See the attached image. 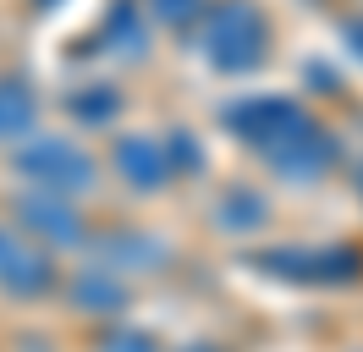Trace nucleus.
I'll use <instances>...</instances> for the list:
<instances>
[{
	"label": "nucleus",
	"mask_w": 363,
	"mask_h": 352,
	"mask_svg": "<svg viewBox=\"0 0 363 352\" xmlns=\"http://www.w3.org/2000/svg\"><path fill=\"white\" fill-rule=\"evenodd\" d=\"M33 6H39V11H55V6H61V0H33Z\"/></svg>",
	"instance_id": "21"
},
{
	"label": "nucleus",
	"mask_w": 363,
	"mask_h": 352,
	"mask_svg": "<svg viewBox=\"0 0 363 352\" xmlns=\"http://www.w3.org/2000/svg\"><path fill=\"white\" fill-rule=\"evenodd\" d=\"M160 149H165L171 182H199V176L209 171V143L193 127H165L160 132Z\"/></svg>",
	"instance_id": "15"
},
{
	"label": "nucleus",
	"mask_w": 363,
	"mask_h": 352,
	"mask_svg": "<svg viewBox=\"0 0 363 352\" xmlns=\"http://www.w3.org/2000/svg\"><path fill=\"white\" fill-rule=\"evenodd\" d=\"M242 264L281 286L336 292V286L363 281V242H275V248H253Z\"/></svg>",
	"instance_id": "3"
},
{
	"label": "nucleus",
	"mask_w": 363,
	"mask_h": 352,
	"mask_svg": "<svg viewBox=\"0 0 363 352\" xmlns=\"http://www.w3.org/2000/svg\"><path fill=\"white\" fill-rule=\"evenodd\" d=\"M61 110H67L83 132H111L116 121L127 116V94L116 83H105V77H89V83H77V88L61 94Z\"/></svg>",
	"instance_id": "14"
},
{
	"label": "nucleus",
	"mask_w": 363,
	"mask_h": 352,
	"mask_svg": "<svg viewBox=\"0 0 363 352\" xmlns=\"http://www.w3.org/2000/svg\"><path fill=\"white\" fill-rule=\"evenodd\" d=\"M193 33L215 77H253L275 55V22L259 0H209Z\"/></svg>",
	"instance_id": "1"
},
{
	"label": "nucleus",
	"mask_w": 363,
	"mask_h": 352,
	"mask_svg": "<svg viewBox=\"0 0 363 352\" xmlns=\"http://www.w3.org/2000/svg\"><path fill=\"white\" fill-rule=\"evenodd\" d=\"M352 193H358V204H363V165H352Z\"/></svg>",
	"instance_id": "20"
},
{
	"label": "nucleus",
	"mask_w": 363,
	"mask_h": 352,
	"mask_svg": "<svg viewBox=\"0 0 363 352\" xmlns=\"http://www.w3.org/2000/svg\"><path fill=\"white\" fill-rule=\"evenodd\" d=\"M11 165H17V176H23L28 187L72 198V204L99 193V182H105L99 154H94L89 143H77L72 132H33V138H23V143L11 149Z\"/></svg>",
	"instance_id": "2"
},
{
	"label": "nucleus",
	"mask_w": 363,
	"mask_h": 352,
	"mask_svg": "<svg viewBox=\"0 0 363 352\" xmlns=\"http://www.w3.org/2000/svg\"><path fill=\"white\" fill-rule=\"evenodd\" d=\"M39 116H45V94L23 72H6L0 77V149H17L23 138H33Z\"/></svg>",
	"instance_id": "13"
},
{
	"label": "nucleus",
	"mask_w": 363,
	"mask_h": 352,
	"mask_svg": "<svg viewBox=\"0 0 363 352\" xmlns=\"http://www.w3.org/2000/svg\"><path fill=\"white\" fill-rule=\"evenodd\" d=\"M61 303L83 319H121L133 308V281L116 275L111 264H77L72 275H61Z\"/></svg>",
	"instance_id": "10"
},
{
	"label": "nucleus",
	"mask_w": 363,
	"mask_h": 352,
	"mask_svg": "<svg viewBox=\"0 0 363 352\" xmlns=\"http://www.w3.org/2000/svg\"><path fill=\"white\" fill-rule=\"evenodd\" d=\"M341 160H347V149H341L336 127L319 121V116H308V121L292 127L275 149L259 154V165H264L270 176H281V182H292V187H319Z\"/></svg>",
	"instance_id": "4"
},
{
	"label": "nucleus",
	"mask_w": 363,
	"mask_h": 352,
	"mask_svg": "<svg viewBox=\"0 0 363 352\" xmlns=\"http://www.w3.org/2000/svg\"><path fill=\"white\" fill-rule=\"evenodd\" d=\"M105 171L133 198H160L171 187V165H165V149H160V132H116L111 154H105Z\"/></svg>",
	"instance_id": "8"
},
{
	"label": "nucleus",
	"mask_w": 363,
	"mask_h": 352,
	"mask_svg": "<svg viewBox=\"0 0 363 352\" xmlns=\"http://www.w3.org/2000/svg\"><path fill=\"white\" fill-rule=\"evenodd\" d=\"M209 226L220 231V237H264L275 226V198L264 182H253V176H237V182H226L220 193H215V204H209Z\"/></svg>",
	"instance_id": "9"
},
{
	"label": "nucleus",
	"mask_w": 363,
	"mask_h": 352,
	"mask_svg": "<svg viewBox=\"0 0 363 352\" xmlns=\"http://www.w3.org/2000/svg\"><path fill=\"white\" fill-rule=\"evenodd\" d=\"M94 44L116 55V61H149V17H143V6L138 0H111L105 6V17H99V33Z\"/></svg>",
	"instance_id": "12"
},
{
	"label": "nucleus",
	"mask_w": 363,
	"mask_h": 352,
	"mask_svg": "<svg viewBox=\"0 0 363 352\" xmlns=\"http://www.w3.org/2000/svg\"><path fill=\"white\" fill-rule=\"evenodd\" d=\"M89 259L111 264L116 275H160L177 264V248L155 226H111V231H89Z\"/></svg>",
	"instance_id": "7"
},
{
	"label": "nucleus",
	"mask_w": 363,
	"mask_h": 352,
	"mask_svg": "<svg viewBox=\"0 0 363 352\" xmlns=\"http://www.w3.org/2000/svg\"><path fill=\"white\" fill-rule=\"evenodd\" d=\"M308 116H314V110L303 105V99H292V94H237V99L220 105V127L248 154H264L292 127H303Z\"/></svg>",
	"instance_id": "5"
},
{
	"label": "nucleus",
	"mask_w": 363,
	"mask_h": 352,
	"mask_svg": "<svg viewBox=\"0 0 363 352\" xmlns=\"http://www.w3.org/2000/svg\"><path fill=\"white\" fill-rule=\"evenodd\" d=\"M94 352H160V336L127 325V319H111V325L94 336Z\"/></svg>",
	"instance_id": "17"
},
{
	"label": "nucleus",
	"mask_w": 363,
	"mask_h": 352,
	"mask_svg": "<svg viewBox=\"0 0 363 352\" xmlns=\"http://www.w3.org/2000/svg\"><path fill=\"white\" fill-rule=\"evenodd\" d=\"M61 292V253H50L39 242H23L11 264L0 270V297H11V303H45Z\"/></svg>",
	"instance_id": "11"
},
{
	"label": "nucleus",
	"mask_w": 363,
	"mask_h": 352,
	"mask_svg": "<svg viewBox=\"0 0 363 352\" xmlns=\"http://www.w3.org/2000/svg\"><path fill=\"white\" fill-rule=\"evenodd\" d=\"M143 6V17L160 22V28H171V33H187V28H199L209 0H138Z\"/></svg>",
	"instance_id": "16"
},
{
	"label": "nucleus",
	"mask_w": 363,
	"mask_h": 352,
	"mask_svg": "<svg viewBox=\"0 0 363 352\" xmlns=\"http://www.w3.org/2000/svg\"><path fill=\"white\" fill-rule=\"evenodd\" d=\"M23 231H17V226H11V220H0V270H6V264H11V253H17V248H23Z\"/></svg>",
	"instance_id": "19"
},
{
	"label": "nucleus",
	"mask_w": 363,
	"mask_h": 352,
	"mask_svg": "<svg viewBox=\"0 0 363 352\" xmlns=\"http://www.w3.org/2000/svg\"><path fill=\"white\" fill-rule=\"evenodd\" d=\"M341 44H347V55H352V61L363 66V11L341 22Z\"/></svg>",
	"instance_id": "18"
},
{
	"label": "nucleus",
	"mask_w": 363,
	"mask_h": 352,
	"mask_svg": "<svg viewBox=\"0 0 363 352\" xmlns=\"http://www.w3.org/2000/svg\"><path fill=\"white\" fill-rule=\"evenodd\" d=\"M11 226L23 231L28 242H39L50 253H67V248H89V220L83 209L72 204V198H55V193H39V187H28L17 204H11Z\"/></svg>",
	"instance_id": "6"
}]
</instances>
